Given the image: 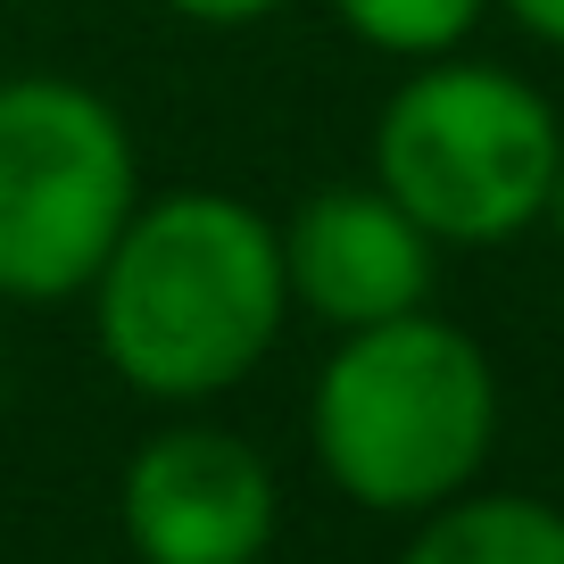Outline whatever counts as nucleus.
Segmentation results:
<instances>
[{"label": "nucleus", "instance_id": "obj_9", "mask_svg": "<svg viewBox=\"0 0 564 564\" xmlns=\"http://www.w3.org/2000/svg\"><path fill=\"white\" fill-rule=\"evenodd\" d=\"M175 18H199V25H258V18H274L282 0H166Z\"/></svg>", "mask_w": 564, "mask_h": 564}, {"label": "nucleus", "instance_id": "obj_10", "mask_svg": "<svg viewBox=\"0 0 564 564\" xmlns=\"http://www.w3.org/2000/svg\"><path fill=\"white\" fill-rule=\"evenodd\" d=\"M507 9H514L540 42H556V51H564V0H507Z\"/></svg>", "mask_w": 564, "mask_h": 564}, {"label": "nucleus", "instance_id": "obj_3", "mask_svg": "<svg viewBox=\"0 0 564 564\" xmlns=\"http://www.w3.org/2000/svg\"><path fill=\"white\" fill-rule=\"evenodd\" d=\"M564 133L507 67L423 58L373 124V175L432 241L498 249L547 216Z\"/></svg>", "mask_w": 564, "mask_h": 564}, {"label": "nucleus", "instance_id": "obj_2", "mask_svg": "<svg viewBox=\"0 0 564 564\" xmlns=\"http://www.w3.org/2000/svg\"><path fill=\"white\" fill-rule=\"evenodd\" d=\"M316 465L333 490L373 514H415L474 490L498 432V373L457 324L390 316L366 333H340L333 366L316 373Z\"/></svg>", "mask_w": 564, "mask_h": 564}, {"label": "nucleus", "instance_id": "obj_7", "mask_svg": "<svg viewBox=\"0 0 564 564\" xmlns=\"http://www.w3.org/2000/svg\"><path fill=\"white\" fill-rule=\"evenodd\" d=\"M399 564H564V514L514 490H457L423 514Z\"/></svg>", "mask_w": 564, "mask_h": 564}, {"label": "nucleus", "instance_id": "obj_5", "mask_svg": "<svg viewBox=\"0 0 564 564\" xmlns=\"http://www.w3.org/2000/svg\"><path fill=\"white\" fill-rule=\"evenodd\" d=\"M117 523L141 564H258L274 540V474L241 432L175 423L124 465Z\"/></svg>", "mask_w": 564, "mask_h": 564}, {"label": "nucleus", "instance_id": "obj_8", "mask_svg": "<svg viewBox=\"0 0 564 564\" xmlns=\"http://www.w3.org/2000/svg\"><path fill=\"white\" fill-rule=\"evenodd\" d=\"M333 9L357 42H373L390 58H415V67L423 58H448L481 25V0H333Z\"/></svg>", "mask_w": 564, "mask_h": 564}, {"label": "nucleus", "instance_id": "obj_1", "mask_svg": "<svg viewBox=\"0 0 564 564\" xmlns=\"http://www.w3.org/2000/svg\"><path fill=\"white\" fill-rule=\"evenodd\" d=\"M100 349L141 399H216L282 333V232L225 192L133 208L100 282Z\"/></svg>", "mask_w": 564, "mask_h": 564}, {"label": "nucleus", "instance_id": "obj_6", "mask_svg": "<svg viewBox=\"0 0 564 564\" xmlns=\"http://www.w3.org/2000/svg\"><path fill=\"white\" fill-rule=\"evenodd\" d=\"M432 232L373 183V192H316L291 232H282V282L307 316L333 333H366V324L415 316L432 300Z\"/></svg>", "mask_w": 564, "mask_h": 564}, {"label": "nucleus", "instance_id": "obj_11", "mask_svg": "<svg viewBox=\"0 0 564 564\" xmlns=\"http://www.w3.org/2000/svg\"><path fill=\"white\" fill-rule=\"evenodd\" d=\"M547 225H556V241H564V166H556V192H547Z\"/></svg>", "mask_w": 564, "mask_h": 564}, {"label": "nucleus", "instance_id": "obj_4", "mask_svg": "<svg viewBox=\"0 0 564 564\" xmlns=\"http://www.w3.org/2000/svg\"><path fill=\"white\" fill-rule=\"evenodd\" d=\"M133 133L67 75L0 84V300L91 291L133 225Z\"/></svg>", "mask_w": 564, "mask_h": 564}]
</instances>
